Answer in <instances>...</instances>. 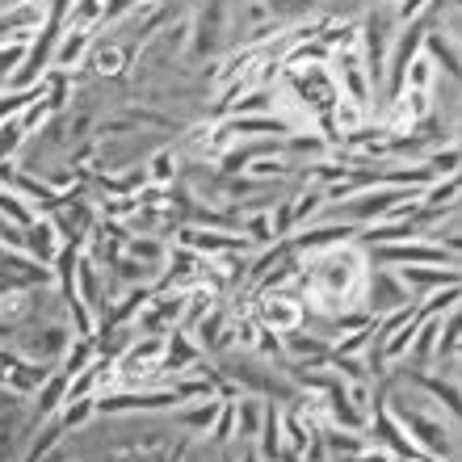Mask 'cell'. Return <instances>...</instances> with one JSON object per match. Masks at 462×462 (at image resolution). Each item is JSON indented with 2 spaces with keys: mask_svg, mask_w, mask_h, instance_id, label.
<instances>
[{
  "mask_svg": "<svg viewBox=\"0 0 462 462\" xmlns=\"http://www.w3.org/2000/svg\"><path fill=\"white\" fill-rule=\"evenodd\" d=\"M383 403H387V412L400 420V429L408 433V441H412L425 458L458 462V425H454V420L450 425H441L438 412H429V408H420V403H408L403 395H383Z\"/></svg>",
  "mask_w": 462,
  "mask_h": 462,
  "instance_id": "cell-1",
  "label": "cell"
},
{
  "mask_svg": "<svg viewBox=\"0 0 462 462\" xmlns=\"http://www.w3.org/2000/svg\"><path fill=\"white\" fill-rule=\"evenodd\" d=\"M362 303H365V316L378 319V316H391V311H403V307H412L416 299L408 294V286L400 282L395 269H374L370 273V286L362 291Z\"/></svg>",
  "mask_w": 462,
  "mask_h": 462,
  "instance_id": "cell-2",
  "label": "cell"
},
{
  "mask_svg": "<svg viewBox=\"0 0 462 462\" xmlns=\"http://www.w3.org/2000/svg\"><path fill=\"white\" fill-rule=\"evenodd\" d=\"M223 34H227V0H202L194 17V38H189L198 60L215 55L223 47Z\"/></svg>",
  "mask_w": 462,
  "mask_h": 462,
  "instance_id": "cell-3",
  "label": "cell"
},
{
  "mask_svg": "<svg viewBox=\"0 0 462 462\" xmlns=\"http://www.w3.org/2000/svg\"><path fill=\"white\" fill-rule=\"evenodd\" d=\"M400 273V282L408 286V294H412L416 303L425 299V294H433V291H446V286H458V265H403V269H395Z\"/></svg>",
  "mask_w": 462,
  "mask_h": 462,
  "instance_id": "cell-4",
  "label": "cell"
},
{
  "mask_svg": "<svg viewBox=\"0 0 462 462\" xmlns=\"http://www.w3.org/2000/svg\"><path fill=\"white\" fill-rule=\"evenodd\" d=\"M60 231H55V223L47 219V215H34V219L22 227V253L30 256V261H38V265H47L55 261V253H60Z\"/></svg>",
  "mask_w": 462,
  "mask_h": 462,
  "instance_id": "cell-5",
  "label": "cell"
},
{
  "mask_svg": "<svg viewBox=\"0 0 462 462\" xmlns=\"http://www.w3.org/2000/svg\"><path fill=\"white\" fill-rule=\"evenodd\" d=\"M85 60H88L85 68H93L97 76H106V80H110V76H122V68L131 63V47H126V42H118V38H106V42H101V38H93V47H88Z\"/></svg>",
  "mask_w": 462,
  "mask_h": 462,
  "instance_id": "cell-6",
  "label": "cell"
},
{
  "mask_svg": "<svg viewBox=\"0 0 462 462\" xmlns=\"http://www.w3.org/2000/svg\"><path fill=\"white\" fill-rule=\"evenodd\" d=\"M88 47H93V30H68V25H63L60 42H55V55H51V68H60V72H76V68L85 63Z\"/></svg>",
  "mask_w": 462,
  "mask_h": 462,
  "instance_id": "cell-7",
  "label": "cell"
},
{
  "mask_svg": "<svg viewBox=\"0 0 462 462\" xmlns=\"http://www.w3.org/2000/svg\"><path fill=\"white\" fill-rule=\"evenodd\" d=\"M63 400H68V374H63V370H51V374L34 387V420L38 425L60 412Z\"/></svg>",
  "mask_w": 462,
  "mask_h": 462,
  "instance_id": "cell-8",
  "label": "cell"
},
{
  "mask_svg": "<svg viewBox=\"0 0 462 462\" xmlns=\"http://www.w3.org/2000/svg\"><path fill=\"white\" fill-rule=\"evenodd\" d=\"M299 319H303V307L294 303V299H261V307H256V324H261V328L286 332V328H294Z\"/></svg>",
  "mask_w": 462,
  "mask_h": 462,
  "instance_id": "cell-9",
  "label": "cell"
},
{
  "mask_svg": "<svg viewBox=\"0 0 462 462\" xmlns=\"http://www.w3.org/2000/svg\"><path fill=\"white\" fill-rule=\"evenodd\" d=\"M227 400H219V395H207V400H194L181 408V425L189 429V433H202V429L215 425V416H219V408Z\"/></svg>",
  "mask_w": 462,
  "mask_h": 462,
  "instance_id": "cell-10",
  "label": "cell"
},
{
  "mask_svg": "<svg viewBox=\"0 0 462 462\" xmlns=\"http://www.w3.org/2000/svg\"><path fill=\"white\" fill-rule=\"evenodd\" d=\"M143 172H147V185H172L181 177V160H177L172 147H160V152H152Z\"/></svg>",
  "mask_w": 462,
  "mask_h": 462,
  "instance_id": "cell-11",
  "label": "cell"
},
{
  "mask_svg": "<svg viewBox=\"0 0 462 462\" xmlns=\"http://www.w3.org/2000/svg\"><path fill=\"white\" fill-rule=\"evenodd\" d=\"M231 408H236V438L253 441V438H256V429H261V416H265V403L256 400V395H248V400L231 403Z\"/></svg>",
  "mask_w": 462,
  "mask_h": 462,
  "instance_id": "cell-12",
  "label": "cell"
},
{
  "mask_svg": "<svg viewBox=\"0 0 462 462\" xmlns=\"http://www.w3.org/2000/svg\"><path fill=\"white\" fill-rule=\"evenodd\" d=\"M420 164H425L433 177H458V139H450L446 147H433Z\"/></svg>",
  "mask_w": 462,
  "mask_h": 462,
  "instance_id": "cell-13",
  "label": "cell"
},
{
  "mask_svg": "<svg viewBox=\"0 0 462 462\" xmlns=\"http://www.w3.org/2000/svg\"><path fill=\"white\" fill-rule=\"evenodd\" d=\"M316 9V0H265V13L273 22H299Z\"/></svg>",
  "mask_w": 462,
  "mask_h": 462,
  "instance_id": "cell-14",
  "label": "cell"
},
{
  "mask_svg": "<svg viewBox=\"0 0 462 462\" xmlns=\"http://www.w3.org/2000/svg\"><path fill=\"white\" fill-rule=\"evenodd\" d=\"M25 60V42H0V88H9L13 72L22 68Z\"/></svg>",
  "mask_w": 462,
  "mask_h": 462,
  "instance_id": "cell-15",
  "label": "cell"
},
{
  "mask_svg": "<svg viewBox=\"0 0 462 462\" xmlns=\"http://www.w3.org/2000/svg\"><path fill=\"white\" fill-rule=\"evenodd\" d=\"M244 101H231V110H240V114H273V93L269 88H253V93H240Z\"/></svg>",
  "mask_w": 462,
  "mask_h": 462,
  "instance_id": "cell-16",
  "label": "cell"
},
{
  "mask_svg": "<svg viewBox=\"0 0 462 462\" xmlns=\"http://www.w3.org/2000/svg\"><path fill=\"white\" fill-rule=\"evenodd\" d=\"M210 429H215V433H210V441H215V446H227V441H236V408H231V403H223Z\"/></svg>",
  "mask_w": 462,
  "mask_h": 462,
  "instance_id": "cell-17",
  "label": "cell"
},
{
  "mask_svg": "<svg viewBox=\"0 0 462 462\" xmlns=\"http://www.w3.org/2000/svg\"><path fill=\"white\" fill-rule=\"evenodd\" d=\"M433 0H391V9H395V22H412V17H420V13L429 9Z\"/></svg>",
  "mask_w": 462,
  "mask_h": 462,
  "instance_id": "cell-18",
  "label": "cell"
}]
</instances>
